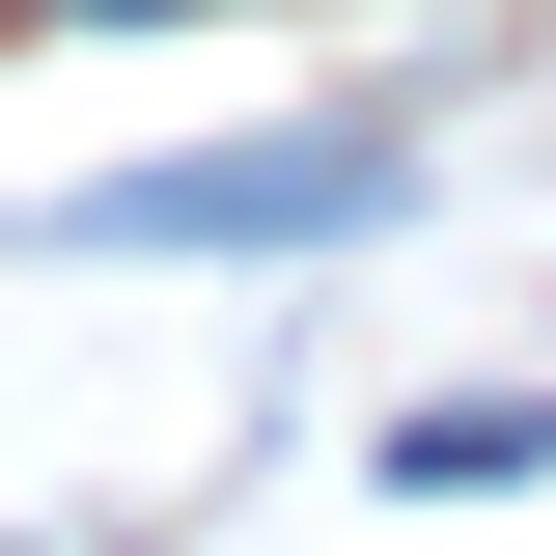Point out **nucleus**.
I'll use <instances>...</instances> for the list:
<instances>
[{
	"instance_id": "1",
	"label": "nucleus",
	"mask_w": 556,
	"mask_h": 556,
	"mask_svg": "<svg viewBox=\"0 0 556 556\" xmlns=\"http://www.w3.org/2000/svg\"><path fill=\"white\" fill-rule=\"evenodd\" d=\"M112 251H334V223H390V167L362 139H223V167H139V195H84Z\"/></svg>"
},
{
	"instance_id": "2",
	"label": "nucleus",
	"mask_w": 556,
	"mask_h": 556,
	"mask_svg": "<svg viewBox=\"0 0 556 556\" xmlns=\"http://www.w3.org/2000/svg\"><path fill=\"white\" fill-rule=\"evenodd\" d=\"M529 445H556L529 390H445V417H417V445H390V473H417V501H473V473H529Z\"/></svg>"
}]
</instances>
